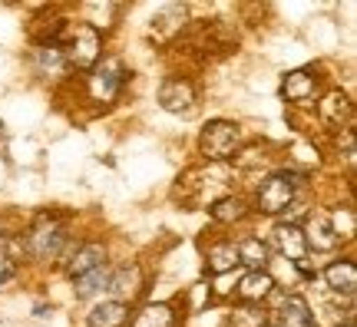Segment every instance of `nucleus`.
Returning <instances> with one entry per match:
<instances>
[{
    "mask_svg": "<svg viewBox=\"0 0 357 327\" xmlns=\"http://www.w3.org/2000/svg\"><path fill=\"white\" fill-rule=\"evenodd\" d=\"M50 43L60 47L66 60V70L77 66V70H89V66L100 63L102 53V37L93 24H63L56 30V37H50Z\"/></svg>",
    "mask_w": 357,
    "mask_h": 327,
    "instance_id": "nucleus-1",
    "label": "nucleus"
},
{
    "mask_svg": "<svg viewBox=\"0 0 357 327\" xmlns=\"http://www.w3.org/2000/svg\"><path fill=\"white\" fill-rule=\"evenodd\" d=\"M238 146V126L229 123V119H215V123H208L202 129V136H199V149H202L205 159H229L231 152Z\"/></svg>",
    "mask_w": 357,
    "mask_h": 327,
    "instance_id": "nucleus-2",
    "label": "nucleus"
},
{
    "mask_svg": "<svg viewBox=\"0 0 357 327\" xmlns=\"http://www.w3.org/2000/svg\"><path fill=\"white\" fill-rule=\"evenodd\" d=\"M123 79H126V70L119 60L113 56H106L102 63L93 66V73H89V96L96 102H113L119 96V89H123Z\"/></svg>",
    "mask_w": 357,
    "mask_h": 327,
    "instance_id": "nucleus-3",
    "label": "nucleus"
},
{
    "mask_svg": "<svg viewBox=\"0 0 357 327\" xmlns=\"http://www.w3.org/2000/svg\"><path fill=\"white\" fill-rule=\"evenodd\" d=\"M294 201V178L288 172H275L271 178H265V185L258 189V208L265 215L284 212Z\"/></svg>",
    "mask_w": 357,
    "mask_h": 327,
    "instance_id": "nucleus-4",
    "label": "nucleus"
},
{
    "mask_svg": "<svg viewBox=\"0 0 357 327\" xmlns=\"http://www.w3.org/2000/svg\"><path fill=\"white\" fill-rule=\"evenodd\" d=\"M63 245H66L63 228L53 225V222H47V218H40V225L33 228V235H30V241H26L30 254L40 258V261H53L56 254L63 252Z\"/></svg>",
    "mask_w": 357,
    "mask_h": 327,
    "instance_id": "nucleus-5",
    "label": "nucleus"
},
{
    "mask_svg": "<svg viewBox=\"0 0 357 327\" xmlns=\"http://www.w3.org/2000/svg\"><path fill=\"white\" fill-rule=\"evenodd\" d=\"M301 235H305V245H311L314 252H334V248H337V241H341L337 235H334L331 215H324V212H311V215H307Z\"/></svg>",
    "mask_w": 357,
    "mask_h": 327,
    "instance_id": "nucleus-6",
    "label": "nucleus"
},
{
    "mask_svg": "<svg viewBox=\"0 0 357 327\" xmlns=\"http://www.w3.org/2000/svg\"><path fill=\"white\" fill-rule=\"evenodd\" d=\"M192 102H195V89L185 79H166L159 89V106L166 113H189Z\"/></svg>",
    "mask_w": 357,
    "mask_h": 327,
    "instance_id": "nucleus-7",
    "label": "nucleus"
},
{
    "mask_svg": "<svg viewBox=\"0 0 357 327\" xmlns=\"http://www.w3.org/2000/svg\"><path fill=\"white\" fill-rule=\"evenodd\" d=\"M314 89H318V76L311 70H294L281 79V96L288 102H301L307 106V100H314Z\"/></svg>",
    "mask_w": 357,
    "mask_h": 327,
    "instance_id": "nucleus-8",
    "label": "nucleus"
},
{
    "mask_svg": "<svg viewBox=\"0 0 357 327\" xmlns=\"http://www.w3.org/2000/svg\"><path fill=\"white\" fill-rule=\"evenodd\" d=\"M106 288H109V294H113V301H119V304L132 301V298L139 294V288H142L139 264H126V268H119L116 275H109Z\"/></svg>",
    "mask_w": 357,
    "mask_h": 327,
    "instance_id": "nucleus-9",
    "label": "nucleus"
},
{
    "mask_svg": "<svg viewBox=\"0 0 357 327\" xmlns=\"http://www.w3.org/2000/svg\"><path fill=\"white\" fill-rule=\"evenodd\" d=\"M275 245H278V252L284 261H305V252H307V245H305V235H301V228L291 225V222H281V225H275Z\"/></svg>",
    "mask_w": 357,
    "mask_h": 327,
    "instance_id": "nucleus-10",
    "label": "nucleus"
},
{
    "mask_svg": "<svg viewBox=\"0 0 357 327\" xmlns=\"http://www.w3.org/2000/svg\"><path fill=\"white\" fill-rule=\"evenodd\" d=\"M318 116H321V123H324V126L341 129V126L351 123L354 109H351V100H347L344 93H341V89H334V93H328V96L318 102Z\"/></svg>",
    "mask_w": 357,
    "mask_h": 327,
    "instance_id": "nucleus-11",
    "label": "nucleus"
},
{
    "mask_svg": "<svg viewBox=\"0 0 357 327\" xmlns=\"http://www.w3.org/2000/svg\"><path fill=\"white\" fill-rule=\"evenodd\" d=\"M102 264H106V248H102L100 241H89V245H79L77 252H73V258L66 261V275L83 277V275H89V271L102 268Z\"/></svg>",
    "mask_w": 357,
    "mask_h": 327,
    "instance_id": "nucleus-12",
    "label": "nucleus"
},
{
    "mask_svg": "<svg viewBox=\"0 0 357 327\" xmlns=\"http://www.w3.org/2000/svg\"><path fill=\"white\" fill-rule=\"evenodd\" d=\"M235 291H238V298L245 304H261L275 291V277H271V271H248Z\"/></svg>",
    "mask_w": 357,
    "mask_h": 327,
    "instance_id": "nucleus-13",
    "label": "nucleus"
},
{
    "mask_svg": "<svg viewBox=\"0 0 357 327\" xmlns=\"http://www.w3.org/2000/svg\"><path fill=\"white\" fill-rule=\"evenodd\" d=\"M278 317H281L278 327H318V321H314V314H311V307H307L301 294H288L281 301Z\"/></svg>",
    "mask_w": 357,
    "mask_h": 327,
    "instance_id": "nucleus-14",
    "label": "nucleus"
},
{
    "mask_svg": "<svg viewBox=\"0 0 357 327\" xmlns=\"http://www.w3.org/2000/svg\"><path fill=\"white\" fill-rule=\"evenodd\" d=\"M182 20H185V7H178V3L162 7V13H159V17H153V37L159 40V43L172 40L178 30H182Z\"/></svg>",
    "mask_w": 357,
    "mask_h": 327,
    "instance_id": "nucleus-15",
    "label": "nucleus"
},
{
    "mask_svg": "<svg viewBox=\"0 0 357 327\" xmlns=\"http://www.w3.org/2000/svg\"><path fill=\"white\" fill-rule=\"evenodd\" d=\"M324 281H328V288L337 291V294H354L357 288V268L351 261H334L324 268Z\"/></svg>",
    "mask_w": 357,
    "mask_h": 327,
    "instance_id": "nucleus-16",
    "label": "nucleus"
},
{
    "mask_svg": "<svg viewBox=\"0 0 357 327\" xmlns=\"http://www.w3.org/2000/svg\"><path fill=\"white\" fill-rule=\"evenodd\" d=\"M126 321H129V307L119 301H102L89 314V327H123Z\"/></svg>",
    "mask_w": 357,
    "mask_h": 327,
    "instance_id": "nucleus-17",
    "label": "nucleus"
},
{
    "mask_svg": "<svg viewBox=\"0 0 357 327\" xmlns=\"http://www.w3.org/2000/svg\"><path fill=\"white\" fill-rule=\"evenodd\" d=\"M33 60H37V70L43 76H60L66 70V60H63V53H60L56 43H43V47H37V50H33Z\"/></svg>",
    "mask_w": 357,
    "mask_h": 327,
    "instance_id": "nucleus-18",
    "label": "nucleus"
},
{
    "mask_svg": "<svg viewBox=\"0 0 357 327\" xmlns=\"http://www.w3.org/2000/svg\"><path fill=\"white\" fill-rule=\"evenodd\" d=\"M235 248H238V261L248 264L252 271H265L268 268V245L261 238H245Z\"/></svg>",
    "mask_w": 357,
    "mask_h": 327,
    "instance_id": "nucleus-19",
    "label": "nucleus"
},
{
    "mask_svg": "<svg viewBox=\"0 0 357 327\" xmlns=\"http://www.w3.org/2000/svg\"><path fill=\"white\" fill-rule=\"evenodd\" d=\"M132 327H176V314L169 304H149L136 314Z\"/></svg>",
    "mask_w": 357,
    "mask_h": 327,
    "instance_id": "nucleus-20",
    "label": "nucleus"
},
{
    "mask_svg": "<svg viewBox=\"0 0 357 327\" xmlns=\"http://www.w3.org/2000/svg\"><path fill=\"white\" fill-rule=\"evenodd\" d=\"M235 264H238V248L235 245H215L208 252V271L212 275H229Z\"/></svg>",
    "mask_w": 357,
    "mask_h": 327,
    "instance_id": "nucleus-21",
    "label": "nucleus"
},
{
    "mask_svg": "<svg viewBox=\"0 0 357 327\" xmlns=\"http://www.w3.org/2000/svg\"><path fill=\"white\" fill-rule=\"evenodd\" d=\"M208 215L215 218V222H222V225H229V222H238L245 215V201L235 199V195H229V199H218L212 208H208Z\"/></svg>",
    "mask_w": 357,
    "mask_h": 327,
    "instance_id": "nucleus-22",
    "label": "nucleus"
},
{
    "mask_svg": "<svg viewBox=\"0 0 357 327\" xmlns=\"http://www.w3.org/2000/svg\"><path fill=\"white\" fill-rule=\"evenodd\" d=\"M106 281H109L106 264L96 268V271H89V275H83V277H73V284H77V298H93L100 288H106Z\"/></svg>",
    "mask_w": 357,
    "mask_h": 327,
    "instance_id": "nucleus-23",
    "label": "nucleus"
},
{
    "mask_svg": "<svg viewBox=\"0 0 357 327\" xmlns=\"http://www.w3.org/2000/svg\"><path fill=\"white\" fill-rule=\"evenodd\" d=\"M268 314L261 304H242L235 314H231V327H265Z\"/></svg>",
    "mask_w": 357,
    "mask_h": 327,
    "instance_id": "nucleus-24",
    "label": "nucleus"
},
{
    "mask_svg": "<svg viewBox=\"0 0 357 327\" xmlns=\"http://www.w3.org/2000/svg\"><path fill=\"white\" fill-rule=\"evenodd\" d=\"M13 275H17L13 261H10V258H0V288H3V284H7V281H10Z\"/></svg>",
    "mask_w": 357,
    "mask_h": 327,
    "instance_id": "nucleus-25",
    "label": "nucleus"
},
{
    "mask_svg": "<svg viewBox=\"0 0 357 327\" xmlns=\"http://www.w3.org/2000/svg\"><path fill=\"white\" fill-rule=\"evenodd\" d=\"M344 159H347V165H354V136L351 132L344 136Z\"/></svg>",
    "mask_w": 357,
    "mask_h": 327,
    "instance_id": "nucleus-26",
    "label": "nucleus"
},
{
    "mask_svg": "<svg viewBox=\"0 0 357 327\" xmlns=\"http://www.w3.org/2000/svg\"><path fill=\"white\" fill-rule=\"evenodd\" d=\"M0 248H3V228H0Z\"/></svg>",
    "mask_w": 357,
    "mask_h": 327,
    "instance_id": "nucleus-27",
    "label": "nucleus"
},
{
    "mask_svg": "<svg viewBox=\"0 0 357 327\" xmlns=\"http://www.w3.org/2000/svg\"><path fill=\"white\" fill-rule=\"evenodd\" d=\"M0 139H3V123H0Z\"/></svg>",
    "mask_w": 357,
    "mask_h": 327,
    "instance_id": "nucleus-28",
    "label": "nucleus"
},
{
    "mask_svg": "<svg viewBox=\"0 0 357 327\" xmlns=\"http://www.w3.org/2000/svg\"><path fill=\"white\" fill-rule=\"evenodd\" d=\"M344 327H354V324H351V321H347V324H344Z\"/></svg>",
    "mask_w": 357,
    "mask_h": 327,
    "instance_id": "nucleus-29",
    "label": "nucleus"
},
{
    "mask_svg": "<svg viewBox=\"0 0 357 327\" xmlns=\"http://www.w3.org/2000/svg\"><path fill=\"white\" fill-rule=\"evenodd\" d=\"M265 327H278V324H265Z\"/></svg>",
    "mask_w": 357,
    "mask_h": 327,
    "instance_id": "nucleus-30",
    "label": "nucleus"
}]
</instances>
